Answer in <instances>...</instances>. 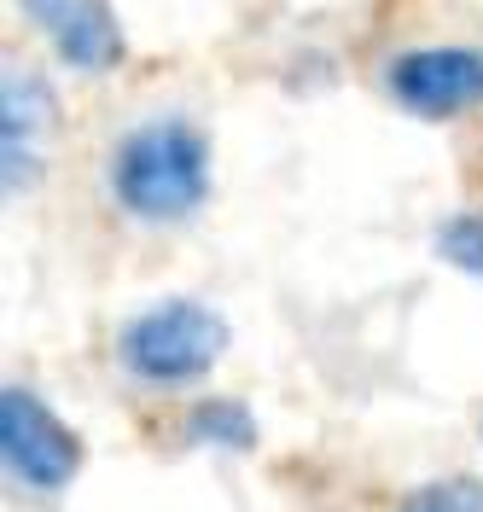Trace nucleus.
Listing matches in <instances>:
<instances>
[{"label":"nucleus","mask_w":483,"mask_h":512,"mask_svg":"<svg viewBox=\"0 0 483 512\" xmlns=\"http://www.w3.org/2000/svg\"><path fill=\"white\" fill-rule=\"evenodd\" d=\"M210 187H216V146L181 111L123 128L105 152V198L140 227L193 222L210 204Z\"/></svg>","instance_id":"1"},{"label":"nucleus","mask_w":483,"mask_h":512,"mask_svg":"<svg viewBox=\"0 0 483 512\" xmlns=\"http://www.w3.org/2000/svg\"><path fill=\"white\" fill-rule=\"evenodd\" d=\"M233 344L227 326L210 303L198 297H163L117 326V367L146 390H181L198 384Z\"/></svg>","instance_id":"2"},{"label":"nucleus","mask_w":483,"mask_h":512,"mask_svg":"<svg viewBox=\"0 0 483 512\" xmlns=\"http://www.w3.org/2000/svg\"><path fill=\"white\" fill-rule=\"evenodd\" d=\"M0 460L6 478L30 495H65L88 466L82 431H70L30 384H6L0 390Z\"/></svg>","instance_id":"3"},{"label":"nucleus","mask_w":483,"mask_h":512,"mask_svg":"<svg viewBox=\"0 0 483 512\" xmlns=\"http://www.w3.org/2000/svg\"><path fill=\"white\" fill-rule=\"evenodd\" d=\"M390 105H402L419 123H460L483 105V47L466 41H431L402 47L379 64Z\"/></svg>","instance_id":"4"},{"label":"nucleus","mask_w":483,"mask_h":512,"mask_svg":"<svg viewBox=\"0 0 483 512\" xmlns=\"http://www.w3.org/2000/svg\"><path fill=\"white\" fill-rule=\"evenodd\" d=\"M59 128V94L41 70H6L0 76V187L24 198L41 187L47 169V134Z\"/></svg>","instance_id":"5"},{"label":"nucleus","mask_w":483,"mask_h":512,"mask_svg":"<svg viewBox=\"0 0 483 512\" xmlns=\"http://www.w3.org/2000/svg\"><path fill=\"white\" fill-rule=\"evenodd\" d=\"M18 12L53 47V59L70 64V70H82V76H105V70H117L123 53H129L111 0H18Z\"/></svg>","instance_id":"6"},{"label":"nucleus","mask_w":483,"mask_h":512,"mask_svg":"<svg viewBox=\"0 0 483 512\" xmlns=\"http://www.w3.org/2000/svg\"><path fill=\"white\" fill-rule=\"evenodd\" d=\"M187 448H222V454H251L257 448V414L239 396H198L181 419Z\"/></svg>","instance_id":"7"},{"label":"nucleus","mask_w":483,"mask_h":512,"mask_svg":"<svg viewBox=\"0 0 483 512\" xmlns=\"http://www.w3.org/2000/svg\"><path fill=\"white\" fill-rule=\"evenodd\" d=\"M431 256L454 268V274H472L483 280V210H454L431 227Z\"/></svg>","instance_id":"8"},{"label":"nucleus","mask_w":483,"mask_h":512,"mask_svg":"<svg viewBox=\"0 0 483 512\" xmlns=\"http://www.w3.org/2000/svg\"><path fill=\"white\" fill-rule=\"evenodd\" d=\"M396 512H483V478H472V472L431 478V483H419V489H408L396 501Z\"/></svg>","instance_id":"9"}]
</instances>
